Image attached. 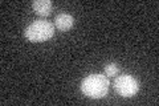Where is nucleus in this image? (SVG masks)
<instances>
[{
	"label": "nucleus",
	"mask_w": 159,
	"mask_h": 106,
	"mask_svg": "<svg viewBox=\"0 0 159 106\" xmlns=\"http://www.w3.org/2000/svg\"><path fill=\"white\" fill-rule=\"evenodd\" d=\"M110 81L105 74H89L81 81V92L89 98L99 99L105 97L109 92Z\"/></svg>",
	"instance_id": "obj_1"
},
{
	"label": "nucleus",
	"mask_w": 159,
	"mask_h": 106,
	"mask_svg": "<svg viewBox=\"0 0 159 106\" xmlns=\"http://www.w3.org/2000/svg\"><path fill=\"white\" fill-rule=\"evenodd\" d=\"M54 35V25L48 20H34L24 29V36L32 43L47 41Z\"/></svg>",
	"instance_id": "obj_2"
},
{
	"label": "nucleus",
	"mask_w": 159,
	"mask_h": 106,
	"mask_svg": "<svg viewBox=\"0 0 159 106\" xmlns=\"http://www.w3.org/2000/svg\"><path fill=\"white\" fill-rule=\"evenodd\" d=\"M116 92L122 97H133L139 90V84L135 78L130 74H121L117 76L113 82Z\"/></svg>",
	"instance_id": "obj_3"
},
{
	"label": "nucleus",
	"mask_w": 159,
	"mask_h": 106,
	"mask_svg": "<svg viewBox=\"0 0 159 106\" xmlns=\"http://www.w3.org/2000/svg\"><path fill=\"white\" fill-rule=\"evenodd\" d=\"M73 24H74V19L69 13H58L54 17V27L60 29V31H68V29L73 27Z\"/></svg>",
	"instance_id": "obj_4"
},
{
	"label": "nucleus",
	"mask_w": 159,
	"mask_h": 106,
	"mask_svg": "<svg viewBox=\"0 0 159 106\" xmlns=\"http://www.w3.org/2000/svg\"><path fill=\"white\" fill-rule=\"evenodd\" d=\"M32 7L36 13L41 16H48L52 11V2L51 0H34Z\"/></svg>",
	"instance_id": "obj_5"
},
{
	"label": "nucleus",
	"mask_w": 159,
	"mask_h": 106,
	"mask_svg": "<svg viewBox=\"0 0 159 106\" xmlns=\"http://www.w3.org/2000/svg\"><path fill=\"white\" fill-rule=\"evenodd\" d=\"M119 73V68L117 67V64L110 62L105 67V74L106 77H116V76Z\"/></svg>",
	"instance_id": "obj_6"
}]
</instances>
